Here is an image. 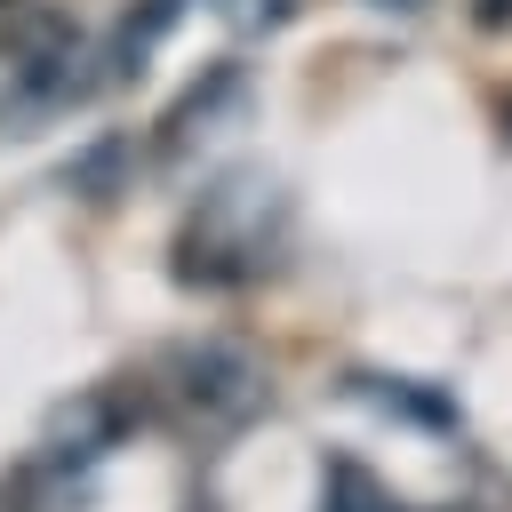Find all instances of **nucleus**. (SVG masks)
<instances>
[{
	"label": "nucleus",
	"mask_w": 512,
	"mask_h": 512,
	"mask_svg": "<svg viewBox=\"0 0 512 512\" xmlns=\"http://www.w3.org/2000/svg\"><path fill=\"white\" fill-rule=\"evenodd\" d=\"M168 400L184 408V424L200 432H232L264 408V368L240 344H184L168 360Z\"/></svg>",
	"instance_id": "1"
},
{
	"label": "nucleus",
	"mask_w": 512,
	"mask_h": 512,
	"mask_svg": "<svg viewBox=\"0 0 512 512\" xmlns=\"http://www.w3.org/2000/svg\"><path fill=\"white\" fill-rule=\"evenodd\" d=\"M328 512H400L368 472H352V464H336V480H328Z\"/></svg>",
	"instance_id": "2"
},
{
	"label": "nucleus",
	"mask_w": 512,
	"mask_h": 512,
	"mask_svg": "<svg viewBox=\"0 0 512 512\" xmlns=\"http://www.w3.org/2000/svg\"><path fill=\"white\" fill-rule=\"evenodd\" d=\"M376 8H400V16H408V8H424V0H376Z\"/></svg>",
	"instance_id": "3"
}]
</instances>
